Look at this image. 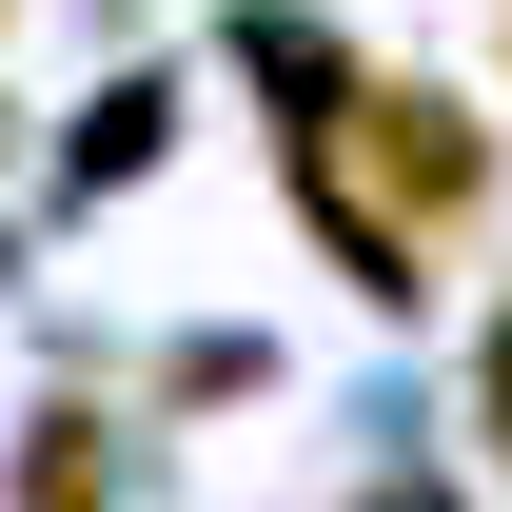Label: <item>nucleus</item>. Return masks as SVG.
<instances>
[{"mask_svg": "<svg viewBox=\"0 0 512 512\" xmlns=\"http://www.w3.org/2000/svg\"><path fill=\"white\" fill-rule=\"evenodd\" d=\"M335 119H355V158L394 178V217H473V197H493V138H473V99H434V79H355Z\"/></svg>", "mask_w": 512, "mask_h": 512, "instance_id": "nucleus-1", "label": "nucleus"}, {"mask_svg": "<svg viewBox=\"0 0 512 512\" xmlns=\"http://www.w3.org/2000/svg\"><path fill=\"white\" fill-rule=\"evenodd\" d=\"M158 119H178V79H119V99H99V138H79V178H138V158H158Z\"/></svg>", "mask_w": 512, "mask_h": 512, "instance_id": "nucleus-2", "label": "nucleus"}, {"mask_svg": "<svg viewBox=\"0 0 512 512\" xmlns=\"http://www.w3.org/2000/svg\"><path fill=\"white\" fill-rule=\"evenodd\" d=\"M473 434H493V473H512V316L473 335Z\"/></svg>", "mask_w": 512, "mask_h": 512, "instance_id": "nucleus-3", "label": "nucleus"}]
</instances>
